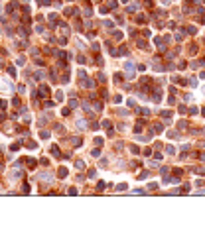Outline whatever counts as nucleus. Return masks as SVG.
<instances>
[{
	"instance_id": "f257e3e1",
	"label": "nucleus",
	"mask_w": 205,
	"mask_h": 230,
	"mask_svg": "<svg viewBox=\"0 0 205 230\" xmlns=\"http://www.w3.org/2000/svg\"><path fill=\"white\" fill-rule=\"evenodd\" d=\"M65 175H67V169H65V167H61V171H59V177H65Z\"/></svg>"
},
{
	"instance_id": "f03ea898",
	"label": "nucleus",
	"mask_w": 205,
	"mask_h": 230,
	"mask_svg": "<svg viewBox=\"0 0 205 230\" xmlns=\"http://www.w3.org/2000/svg\"><path fill=\"white\" fill-rule=\"evenodd\" d=\"M97 79H99V81H103V83L106 81V77H105V75H103V73H99V75H97Z\"/></svg>"
},
{
	"instance_id": "7ed1b4c3",
	"label": "nucleus",
	"mask_w": 205,
	"mask_h": 230,
	"mask_svg": "<svg viewBox=\"0 0 205 230\" xmlns=\"http://www.w3.org/2000/svg\"><path fill=\"white\" fill-rule=\"evenodd\" d=\"M166 151H168V154H174L175 149H174V146H168V148H166Z\"/></svg>"
},
{
	"instance_id": "20e7f679",
	"label": "nucleus",
	"mask_w": 205,
	"mask_h": 230,
	"mask_svg": "<svg viewBox=\"0 0 205 230\" xmlns=\"http://www.w3.org/2000/svg\"><path fill=\"white\" fill-rule=\"evenodd\" d=\"M136 10H138V6H128V12H132V14H134Z\"/></svg>"
}]
</instances>
